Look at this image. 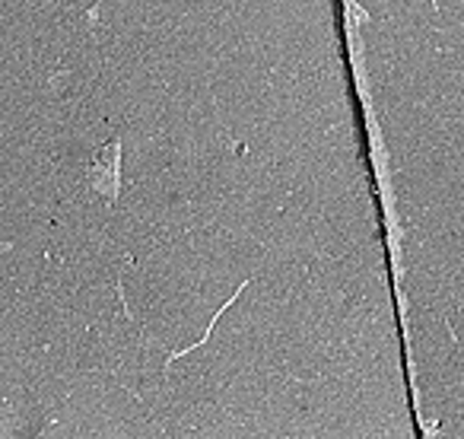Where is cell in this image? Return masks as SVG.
I'll use <instances>...</instances> for the list:
<instances>
[{"mask_svg":"<svg viewBox=\"0 0 464 439\" xmlns=\"http://www.w3.org/2000/svg\"><path fill=\"white\" fill-rule=\"evenodd\" d=\"M4 433H14V411H10L7 401L0 398V436Z\"/></svg>","mask_w":464,"mask_h":439,"instance_id":"7a4b0ae2","label":"cell"},{"mask_svg":"<svg viewBox=\"0 0 464 439\" xmlns=\"http://www.w3.org/2000/svg\"><path fill=\"white\" fill-rule=\"evenodd\" d=\"M86 181L99 198L115 204L121 194V137H111L105 147H99V153L92 156L90 169H86Z\"/></svg>","mask_w":464,"mask_h":439,"instance_id":"6da1fadb","label":"cell"},{"mask_svg":"<svg viewBox=\"0 0 464 439\" xmlns=\"http://www.w3.org/2000/svg\"><path fill=\"white\" fill-rule=\"evenodd\" d=\"M10 249H14V246H10V242H0V255H4V252H10Z\"/></svg>","mask_w":464,"mask_h":439,"instance_id":"3957f363","label":"cell"}]
</instances>
